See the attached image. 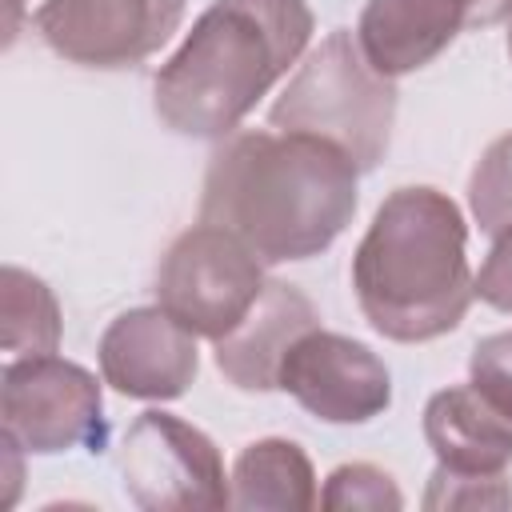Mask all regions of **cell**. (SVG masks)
Listing matches in <instances>:
<instances>
[{"label":"cell","mask_w":512,"mask_h":512,"mask_svg":"<svg viewBox=\"0 0 512 512\" xmlns=\"http://www.w3.org/2000/svg\"><path fill=\"white\" fill-rule=\"evenodd\" d=\"M308 40V0H212L152 80L156 116L180 136L224 140Z\"/></svg>","instance_id":"3"},{"label":"cell","mask_w":512,"mask_h":512,"mask_svg":"<svg viewBox=\"0 0 512 512\" xmlns=\"http://www.w3.org/2000/svg\"><path fill=\"white\" fill-rule=\"evenodd\" d=\"M468 4L476 16V28H492V24L512 16V0H468Z\"/></svg>","instance_id":"21"},{"label":"cell","mask_w":512,"mask_h":512,"mask_svg":"<svg viewBox=\"0 0 512 512\" xmlns=\"http://www.w3.org/2000/svg\"><path fill=\"white\" fill-rule=\"evenodd\" d=\"M424 440L436 468L456 476H496L512 464V424L472 388H440L424 408Z\"/></svg>","instance_id":"13"},{"label":"cell","mask_w":512,"mask_h":512,"mask_svg":"<svg viewBox=\"0 0 512 512\" xmlns=\"http://www.w3.org/2000/svg\"><path fill=\"white\" fill-rule=\"evenodd\" d=\"M468 384L512 424V328L492 332L472 348Z\"/></svg>","instance_id":"19"},{"label":"cell","mask_w":512,"mask_h":512,"mask_svg":"<svg viewBox=\"0 0 512 512\" xmlns=\"http://www.w3.org/2000/svg\"><path fill=\"white\" fill-rule=\"evenodd\" d=\"M232 508L308 512L316 508V472L296 440L268 436L240 448L232 464Z\"/></svg>","instance_id":"14"},{"label":"cell","mask_w":512,"mask_h":512,"mask_svg":"<svg viewBox=\"0 0 512 512\" xmlns=\"http://www.w3.org/2000/svg\"><path fill=\"white\" fill-rule=\"evenodd\" d=\"M396 100V80L368 64L356 32L336 28L304 56L268 120L280 132L320 136L344 148L360 172H372L392 144Z\"/></svg>","instance_id":"4"},{"label":"cell","mask_w":512,"mask_h":512,"mask_svg":"<svg viewBox=\"0 0 512 512\" xmlns=\"http://www.w3.org/2000/svg\"><path fill=\"white\" fill-rule=\"evenodd\" d=\"M100 376L132 400H176L200 372L196 336L160 304L120 312L100 336Z\"/></svg>","instance_id":"10"},{"label":"cell","mask_w":512,"mask_h":512,"mask_svg":"<svg viewBox=\"0 0 512 512\" xmlns=\"http://www.w3.org/2000/svg\"><path fill=\"white\" fill-rule=\"evenodd\" d=\"M320 504L328 512H400L404 508V496L396 488V480L376 468V464H340L324 492H320Z\"/></svg>","instance_id":"17"},{"label":"cell","mask_w":512,"mask_h":512,"mask_svg":"<svg viewBox=\"0 0 512 512\" xmlns=\"http://www.w3.org/2000/svg\"><path fill=\"white\" fill-rule=\"evenodd\" d=\"M508 56H512V16H508Z\"/></svg>","instance_id":"23"},{"label":"cell","mask_w":512,"mask_h":512,"mask_svg":"<svg viewBox=\"0 0 512 512\" xmlns=\"http://www.w3.org/2000/svg\"><path fill=\"white\" fill-rule=\"evenodd\" d=\"M0 424L28 456L104 444V396L88 368L60 356L4 360Z\"/></svg>","instance_id":"7"},{"label":"cell","mask_w":512,"mask_h":512,"mask_svg":"<svg viewBox=\"0 0 512 512\" xmlns=\"http://www.w3.org/2000/svg\"><path fill=\"white\" fill-rule=\"evenodd\" d=\"M264 260L232 232L196 220L184 228L156 268V304L192 336H228L264 292Z\"/></svg>","instance_id":"5"},{"label":"cell","mask_w":512,"mask_h":512,"mask_svg":"<svg viewBox=\"0 0 512 512\" xmlns=\"http://www.w3.org/2000/svg\"><path fill=\"white\" fill-rule=\"evenodd\" d=\"M424 508L428 512H448V508H512V480L508 472L496 476H456L436 468L424 488Z\"/></svg>","instance_id":"18"},{"label":"cell","mask_w":512,"mask_h":512,"mask_svg":"<svg viewBox=\"0 0 512 512\" xmlns=\"http://www.w3.org/2000/svg\"><path fill=\"white\" fill-rule=\"evenodd\" d=\"M20 4H24V0H8V8H12V20H16V12H20Z\"/></svg>","instance_id":"22"},{"label":"cell","mask_w":512,"mask_h":512,"mask_svg":"<svg viewBox=\"0 0 512 512\" xmlns=\"http://www.w3.org/2000/svg\"><path fill=\"white\" fill-rule=\"evenodd\" d=\"M472 292L496 308V312H512V228L492 236L488 260L480 264V272L472 276Z\"/></svg>","instance_id":"20"},{"label":"cell","mask_w":512,"mask_h":512,"mask_svg":"<svg viewBox=\"0 0 512 512\" xmlns=\"http://www.w3.org/2000/svg\"><path fill=\"white\" fill-rule=\"evenodd\" d=\"M352 288L384 340L424 344L452 332L476 296L460 204L428 184L388 192L352 256Z\"/></svg>","instance_id":"2"},{"label":"cell","mask_w":512,"mask_h":512,"mask_svg":"<svg viewBox=\"0 0 512 512\" xmlns=\"http://www.w3.org/2000/svg\"><path fill=\"white\" fill-rule=\"evenodd\" d=\"M468 208L480 224V232L496 236L504 228H512V132L496 136L468 180Z\"/></svg>","instance_id":"16"},{"label":"cell","mask_w":512,"mask_h":512,"mask_svg":"<svg viewBox=\"0 0 512 512\" xmlns=\"http://www.w3.org/2000/svg\"><path fill=\"white\" fill-rule=\"evenodd\" d=\"M356 160L304 132H232L208 160L200 220L244 240L264 264L320 256L356 216Z\"/></svg>","instance_id":"1"},{"label":"cell","mask_w":512,"mask_h":512,"mask_svg":"<svg viewBox=\"0 0 512 512\" xmlns=\"http://www.w3.org/2000/svg\"><path fill=\"white\" fill-rule=\"evenodd\" d=\"M60 304L52 296V288L8 264L0 272V344H4V360H28V356H52L60 348Z\"/></svg>","instance_id":"15"},{"label":"cell","mask_w":512,"mask_h":512,"mask_svg":"<svg viewBox=\"0 0 512 512\" xmlns=\"http://www.w3.org/2000/svg\"><path fill=\"white\" fill-rule=\"evenodd\" d=\"M124 492L144 512H212L232 504L220 448L172 412H140L120 444Z\"/></svg>","instance_id":"6"},{"label":"cell","mask_w":512,"mask_h":512,"mask_svg":"<svg viewBox=\"0 0 512 512\" xmlns=\"http://www.w3.org/2000/svg\"><path fill=\"white\" fill-rule=\"evenodd\" d=\"M276 388L328 424H364L392 404V376L384 360L368 344L320 324L288 348Z\"/></svg>","instance_id":"9"},{"label":"cell","mask_w":512,"mask_h":512,"mask_svg":"<svg viewBox=\"0 0 512 512\" xmlns=\"http://www.w3.org/2000/svg\"><path fill=\"white\" fill-rule=\"evenodd\" d=\"M316 324H320L316 304L296 284L268 280L252 312L228 336L216 340V368L240 392H272L280 360Z\"/></svg>","instance_id":"12"},{"label":"cell","mask_w":512,"mask_h":512,"mask_svg":"<svg viewBox=\"0 0 512 512\" xmlns=\"http://www.w3.org/2000/svg\"><path fill=\"white\" fill-rule=\"evenodd\" d=\"M464 28H476L468 0H368L356 44L384 76H408L432 64Z\"/></svg>","instance_id":"11"},{"label":"cell","mask_w":512,"mask_h":512,"mask_svg":"<svg viewBox=\"0 0 512 512\" xmlns=\"http://www.w3.org/2000/svg\"><path fill=\"white\" fill-rule=\"evenodd\" d=\"M184 0H44L40 40L80 68H132L160 52L180 28Z\"/></svg>","instance_id":"8"}]
</instances>
